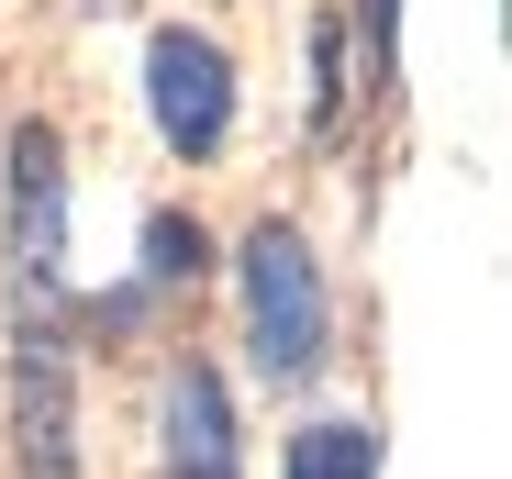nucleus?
Segmentation results:
<instances>
[{"label": "nucleus", "instance_id": "f257e3e1", "mask_svg": "<svg viewBox=\"0 0 512 479\" xmlns=\"http://www.w3.org/2000/svg\"><path fill=\"white\" fill-rule=\"evenodd\" d=\"M245 324H256V368L268 379H301L323 357V279H312V246L290 223H256L245 234Z\"/></svg>", "mask_w": 512, "mask_h": 479}, {"label": "nucleus", "instance_id": "f03ea898", "mask_svg": "<svg viewBox=\"0 0 512 479\" xmlns=\"http://www.w3.org/2000/svg\"><path fill=\"white\" fill-rule=\"evenodd\" d=\"M145 112H156V134L179 145V156H212L223 123H234V67H223V45L190 34V23H167V34L145 45Z\"/></svg>", "mask_w": 512, "mask_h": 479}, {"label": "nucleus", "instance_id": "7ed1b4c3", "mask_svg": "<svg viewBox=\"0 0 512 479\" xmlns=\"http://www.w3.org/2000/svg\"><path fill=\"white\" fill-rule=\"evenodd\" d=\"M12 279L45 312L67 279V168H56V123H12Z\"/></svg>", "mask_w": 512, "mask_h": 479}, {"label": "nucleus", "instance_id": "20e7f679", "mask_svg": "<svg viewBox=\"0 0 512 479\" xmlns=\"http://www.w3.org/2000/svg\"><path fill=\"white\" fill-rule=\"evenodd\" d=\"M12 446H23V479H78V379H67V335L56 324H23V357H12Z\"/></svg>", "mask_w": 512, "mask_h": 479}, {"label": "nucleus", "instance_id": "39448f33", "mask_svg": "<svg viewBox=\"0 0 512 479\" xmlns=\"http://www.w3.org/2000/svg\"><path fill=\"white\" fill-rule=\"evenodd\" d=\"M167 468L179 479H234V424H223V379L212 368L167 379Z\"/></svg>", "mask_w": 512, "mask_h": 479}, {"label": "nucleus", "instance_id": "423d86ee", "mask_svg": "<svg viewBox=\"0 0 512 479\" xmlns=\"http://www.w3.org/2000/svg\"><path fill=\"white\" fill-rule=\"evenodd\" d=\"M290 479H379V435L368 424H312L290 446Z\"/></svg>", "mask_w": 512, "mask_h": 479}, {"label": "nucleus", "instance_id": "0eeeda50", "mask_svg": "<svg viewBox=\"0 0 512 479\" xmlns=\"http://www.w3.org/2000/svg\"><path fill=\"white\" fill-rule=\"evenodd\" d=\"M145 279H201V223L156 212V223H145Z\"/></svg>", "mask_w": 512, "mask_h": 479}, {"label": "nucleus", "instance_id": "6e6552de", "mask_svg": "<svg viewBox=\"0 0 512 479\" xmlns=\"http://www.w3.org/2000/svg\"><path fill=\"white\" fill-rule=\"evenodd\" d=\"M357 23H368V78H390V34H401V0H357Z\"/></svg>", "mask_w": 512, "mask_h": 479}]
</instances>
